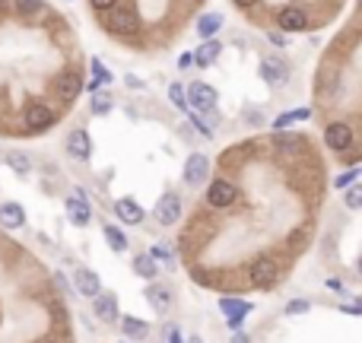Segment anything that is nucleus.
Returning <instances> with one entry per match:
<instances>
[{"mask_svg":"<svg viewBox=\"0 0 362 343\" xmlns=\"http://www.w3.org/2000/svg\"><path fill=\"white\" fill-rule=\"evenodd\" d=\"M147 302L153 305V311H169L172 309V293L165 286H147Z\"/></svg>","mask_w":362,"mask_h":343,"instance_id":"obj_19","label":"nucleus"},{"mask_svg":"<svg viewBox=\"0 0 362 343\" xmlns=\"http://www.w3.org/2000/svg\"><path fill=\"white\" fill-rule=\"evenodd\" d=\"M149 258H153L156 264H162V267H169V270H175V264H178V258L172 254L169 245H153L149 248Z\"/></svg>","mask_w":362,"mask_h":343,"instance_id":"obj_24","label":"nucleus"},{"mask_svg":"<svg viewBox=\"0 0 362 343\" xmlns=\"http://www.w3.org/2000/svg\"><path fill=\"white\" fill-rule=\"evenodd\" d=\"M220 25H222V17L220 13H204V17L198 19V35L200 39H213L216 32H220Z\"/></svg>","mask_w":362,"mask_h":343,"instance_id":"obj_21","label":"nucleus"},{"mask_svg":"<svg viewBox=\"0 0 362 343\" xmlns=\"http://www.w3.org/2000/svg\"><path fill=\"white\" fill-rule=\"evenodd\" d=\"M89 3H92V7H96V10H99V13H102V10H108V7H115L118 0H89Z\"/></svg>","mask_w":362,"mask_h":343,"instance_id":"obj_37","label":"nucleus"},{"mask_svg":"<svg viewBox=\"0 0 362 343\" xmlns=\"http://www.w3.org/2000/svg\"><path fill=\"white\" fill-rule=\"evenodd\" d=\"M25 222V213L19 204H13V200H7V204H0V226L7 229H19Z\"/></svg>","mask_w":362,"mask_h":343,"instance_id":"obj_18","label":"nucleus"},{"mask_svg":"<svg viewBox=\"0 0 362 343\" xmlns=\"http://www.w3.org/2000/svg\"><path fill=\"white\" fill-rule=\"evenodd\" d=\"M359 204H362V188H350V191H346V207L356 210Z\"/></svg>","mask_w":362,"mask_h":343,"instance_id":"obj_34","label":"nucleus"},{"mask_svg":"<svg viewBox=\"0 0 362 343\" xmlns=\"http://www.w3.org/2000/svg\"><path fill=\"white\" fill-rule=\"evenodd\" d=\"M121 327H124V334L134 337V340H143V337L149 334V324L147 321H140V318H124Z\"/></svg>","mask_w":362,"mask_h":343,"instance_id":"obj_26","label":"nucleus"},{"mask_svg":"<svg viewBox=\"0 0 362 343\" xmlns=\"http://www.w3.org/2000/svg\"><path fill=\"white\" fill-rule=\"evenodd\" d=\"M277 277H280V270H277V261H273V258H257V261L251 264V270H248V280H251V286H257V289L273 286Z\"/></svg>","mask_w":362,"mask_h":343,"instance_id":"obj_2","label":"nucleus"},{"mask_svg":"<svg viewBox=\"0 0 362 343\" xmlns=\"http://www.w3.org/2000/svg\"><path fill=\"white\" fill-rule=\"evenodd\" d=\"M102 83H111V74H108L105 67H102V61H92V80L89 83H83L89 92H96L102 86Z\"/></svg>","mask_w":362,"mask_h":343,"instance_id":"obj_27","label":"nucleus"},{"mask_svg":"<svg viewBox=\"0 0 362 343\" xmlns=\"http://www.w3.org/2000/svg\"><path fill=\"white\" fill-rule=\"evenodd\" d=\"M169 98H172L178 108H188V92H184L181 83H172V86H169Z\"/></svg>","mask_w":362,"mask_h":343,"instance_id":"obj_31","label":"nucleus"},{"mask_svg":"<svg viewBox=\"0 0 362 343\" xmlns=\"http://www.w3.org/2000/svg\"><path fill=\"white\" fill-rule=\"evenodd\" d=\"M324 143H328L334 153H343V149L353 147V127L343 124V121L328 124V131H324Z\"/></svg>","mask_w":362,"mask_h":343,"instance_id":"obj_5","label":"nucleus"},{"mask_svg":"<svg viewBox=\"0 0 362 343\" xmlns=\"http://www.w3.org/2000/svg\"><path fill=\"white\" fill-rule=\"evenodd\" d=\"M328 289H334V293H346V289H343V283H340V280H328Z\"/></svg>","mask_w":362,"mask_h":343,"instance_id":"obj_39","label":"nucleus"},{"mask_svg":"<svg viewBox=\"0 0 362 343\" xmlns=\"http://www.w3.org/2000/svg\"><path fill=\"white\" fill-rule=\"evenodd\" d=\"M312 305L305 302V299H292V302L286 305V315H302V311H308Z\"/></svg>","mask_w":362,"mask_h":343,"instance_id":"obj_35","label":"nucleus"},{"mask_svg":"<svg viewBox=\"0 0 362 343\" xmlns=\"http://www.w3.org/2000/svg\"><path fill=\"white\" fill-rule=\"evenodd\" d=\"M216 90L213 86H206V83H194V86H191L188 90V102L194 108H213L216 105Z\"/></svg>","mask_w":362,"mask_h":343,"instance_id":"obj_14","label":"nucleus"},{"mask_svg":"<svg viewBox=\"0 0 362 343\" xmlns=\"http://www.w3.org/2000/svg\"><path fill=\"white\" fill-rule=\"evenodd\" d=\"M359 178V169H350V172H343V175H337V181H334V185H337V188H350V185H353V181Z\"/></svg>","mask_w":362,"mask_h":343,"instance_id":"obj_32","label":"nucleus"},{"mask_svg":"<svg viewBox=\"0 0 362 343\" xmlns=\"http://www.w3.org/2000/svg\"><path fill=\"white\" fill-rule=\"evenodd\" d=\"M156 220L162 222V226H175V222L181 220V197L178 194H162L156 200Z\"/></svg>","mask_w":362,"mask_h":343,"instance_id":"obj_6","label":"nucleus"},{"mask_svg":"<svg viewBox=\"0 0 362 343\" xmlns=\"http://www.w3.org/2000/svg\"><path fill=\"white\" fill-rule=\"evenodd\" d=\"M220 309L226 311V321H229V327H232V331H239L242 318H245L248 311H251V305H248L245 299H222V302H220Z\"/></svg>","mask_w":362,"mask_h":343,"instance_id":"obj_12","label":"nucleus"},{"mask_svg":"<svg viewBox=\"0 0 362 343\" xmlns=\"http://www.w3.org/2000/svg\"><path fill=\"white\" fill-rule=\"evenodd\" d=\"M255 3H257V0H235V7H245V10L255 7Z\"/></svg>","mask_w":362,"mask_h":343,"instance_id":"obj_42","label":"nucleus"},{"mask_svg":"<svg viewBox=\"0 0 362 343\" xmlns=\"http://www.w3.org/2000/svg\"><path fill=\"white\" fill-rule=\"evenodd\" d=\"M3 10H7V0H0V13H3Z\"/></svg>","mask_w":362,"mask_h":343,"instance_id":"obj_44","label":"nucleus"},{"mask_svg":"<svg viewBox=\"0 0 362 343\" xmlns=\"http://www.w3.org/2000/svg\"><path fill=\"white\" fill-rule=\"evenodd\" d=\"M346 311H350V315H362V302H350Z\"/></svg>","mask_w":362,"mask_h":343,"instance_id":"obj_40","label":"nucleus"},{"mask_svg":"<svg viewBox=\"0 0 362 343\" xmlns=\"http://www.w3.org/2000/svg\"><path fill=\"white\" fill-rule=\"evenodd\" d=\"M7 163H10V169L19 172V175H29V169H32V163H29V159H25L23 153H10V156H7Z\"/></svg>","mask_w":362,"mask_h":343,"instance_id":"obj_29","label":"nucleus"},{"mask_svg":"<svg viewBox=\"0 0 362 343\" xmlns=\"http://www.w3.org/2000/svg\"><path fill=\"white\" fill-rule=\"evenodd\" d=\"M13 7H17V13H23V17H32L45 3H41V0H13Z\"/></svg>","mask_w":362,"mask_h":343,"instance_id":"obj_30","label":"nucleus"},{"mask_svg":"<svg viewBox=\"0 0 362 343\" xmlns=\"http://www.w3.org/2000/svg\"><path fill=\"white\" fill-rule=\"evenodd\" d=\"M277 23H280L283 32H302L305 25H308V17H305L299 7H286V10H280Z\"/></svg>","mask_w":362,"mask_h":343,"instance_id":"obj_13","label":"nucleus"},{"mask_svg":"<svg viewBox=\"0 0 362 343\" xmlns=\"http://www.w3.org/2000/svg\"><path fill=\"white\" fill-rule=\"evenodd\" d=\"M261 76H264V83H270V86H283V83L289 80V70L280 57H261Z\"/></svg>","mask_w":362,"mask_h":343,"instance_id":"obj_9","label":"nucleus"},{"mask_svg":"<svg viewBox=\"0 0 362 343\" xmlns=\"http://www.w3.org/2000/svg\"><path fill=\"white\" fill-rule=\"evenodd\" d=\"M229 343H248V334H242V331H235V334H232V340Z\"/></svg>","mask_w":362,"mask_h":343,"instance_id":"obj_41","label":"nucleus"},{"mask_svg":"<svg viewBox=\"0 0 362 343\" xmlns=\"http://www.w3.org/2000/svg\"><path fill=\"white\" fill-rule=\"evenodd\" d=\"M191 64H194V54H188V51H184V54L178 57V67L184 70V67H191Z\"/></svg>","mask_w":362,"mask_h":343,"instance_id":"obj_38","label":"nucleus"},{"mask_svg":"<svg viewBox=\"0 0 362 343\" xmlns=\"http://www.w3.org/2000/svg\"><path fill=\"white\" fill-rule=\"evenodd\" d=\"M220 51H222L220 41H216V39H206L204 45L194 51V64H198V67H210L216 57H220Z\"/></svg>","mask_w":362,"mask_h":343,"instance_id":"obj_20","label":"nucleus"},{"mask_svg":"<svg viewBox=\"0 0 362 343\" xmlns=\"http://www.w3.org/2000/svg\"><path fill=\"white\" fill-rule=\"evenodd\" d=\"M102 25L118 35H134L140 29V19H137V13L131 7H108L102 10Z\"/></svg>","mask_w":362,"mask_h":343,"instance_id":"obj_1","label":"nucleus"},{"mask_svg":"<svg viewBox=\"0 0 362 343\" xmlns=\"http://www.w3.org/2000/svg\"><path fill=\"white\" fill-rule=\"evenodd\" d=\"M102 236H105V242H108L111 251H127V238H124V232L118 226H105L102 229Z\"/></svg>","mask_w":362,"mask_h":343,"instance_id":"obj_25","label":"nucleus"},{"mask_svg":"<svg viewBox=\"0 0 362 343\" xmlns=\"http://www.w3.org/2000/svg\"><path fill=\"white\" fill-rule=\"evenodd\" d=\"M156 270H159V264L153 261L149 254H137V258H134V273H137V277L153 280L156 277Z\"/></svg>","mask_w":362,"mask_h":343,"instance_id":"obj_22","label":"nucleus"},{"mask_svg":"<svg viewBox=\"0 0 362 343\" xmlns=\"http://www.w3.org/2000/svg\"><path fill=\"white\" fill-rule=\"evenodd\" d=\"M305 118H312V108H296V112L280 114V118L273 121V127H277V131H286L289 124H299V121H305Z\"/></svg>","mask_w":362,"mask_h":343,"instance_id":"obj_23","label":"nucleus"},{"mask_svg":"<svg viewBox=\"0 0 362 343\" xmlns=\"http://www.w3.org/2000/svg\"><path fill=\"white\" fill-rule=\"evenodd\" d=\"M181 340H184V337H181ZM184 343H204V340H200V337H194V334H191V337H188V340H184Z\"/></svg>","mask_w":362,"mask_h":343,"instance_id":"obj_43","label":"nucleus"},{"mask_svg":"<svg viewBox=\"0 0 362 343\" xmlns=\"http://www.w3.org/2000/svg\"><path fill=\"white\" fill-rule=\"evenodd\" d=\"M80 92H83V76H80V74H64V76H58V96L64 98V102H74Z\"/></svg>","mask_w":362,"mask_h":343,"instance_id":"obj_17","label":"nucleus"},{"mask_svg":"<svg viewBox=\"0 0 362 343\" xmlns=\"http://www.w3.org/2000/svg\"><path fill=\"white\" fill-rule=\"evenodd\" d=\"M23 118H25V127H29V131H45V127L54 124V112H51L45 102H29Z\"/></svg>","mask_w":362,"mask_h":343,"instance_id":"obj_4","label":"nucleus"},{"mask_svg":"<svg viewBox=\"0 0 362 343\" xmlns=\"http://www.w3.org/2000/svg\"><path fill=\"white\" fill-rule=\"evenodd\" d=\"M74 286H76V293H80V295H86V299H96V295H99L102 280H99V273H92V270L83 267V270H76Z\"/></svg>","mask_w":362,"mask_h":343,"instance_id":"obj_11","label":"nucleus"},{"mask_svg":"<svg viewBox=\"0 0 362 343\" xmlns=\"http://www.w3.org/2000/svg\"><path fill=\"white\" fill-rule=\"evenodd\" d=\"M67 153L74 156V159H89L92 156V140L86 131H74L67 137Z\"/></svg>","mask_w":362,"mask_h":343,"instance_id":"obj_15","label":"nucleus"},{"mask_svg":"<svg viewBox=\"0 0 362 343\" xmlns=\"http://www.w3.org/2000/svg\"><path fill=\"white\" fill-rule=\"evenodd\" d=\"M67 220L74 222V226H89L92 213H89V200L83 197V191H74L70 200H67Z\"/></svg>","mask_w":362,"mask_h":343,"instance_id":"obj_7","label":"nucleus"},{"mask_svg":"<svg viewBox=\"0 0 362 343\" xmlns=\"http://www.w3.org/2000/svg\"><path fill=\"white\" fill-rule=\"evenodd\" d=\"M206 175H210V159H206L204 153H191L188 159H184V185L198 188V185L206 181Z\"/></svg>","mask_w":362,"mask_h":343,"instance_id":"obj_3","label":"nucleus"},{"mask_svg":"<svg viewBox=\"0 0 362 343\" xmlns=\"http://www.w3.org/2000/svg\"><path fill=\"white\" fill-rule=\"evenodd\" d=\"M232 200H235V185H229L226 178H216L213 185H210V191H206V204L216 207V210L229 207Z\"/></svg>","mask_w":362,"mask_h":343,"instance_id":"obj_8","label":"nucleus"},{"mask_svg":"<svg viewBox=\"0 0 362 343\" xmlns=\"http://www.w3.org/2000/svg\"><path fill=\"white\" fill-rule=\"evenodd\" d=\"M165 343H181V334H178V327L175 324L165 327Z\"/></svg>","mask_w":362,"mask_h":343,"instance_id":"obj_36","label":"nucleus"},{"mask_svg":"<svg viewBox=\"0 0 362 343\" xmlns=\"http://www.w3.org/2000/svg\"><path fill=\"white\" fill-rule=\"evenodd\" d=\"M115 216L121 222H127V226H137V222H143V207L134 197H121L115 204Z\"/></svg>","mask_w":362,"mask_h":343,"instance_id":"obj_10","label":"nucleus"},{"mask_svg":"<svg viewBox=\"0 0 362 343\" xmlns=\"http://www.w3.org/2000/svg\"><path fill=\"white\" fill-rule=\"evenodd\" d=\"M96 318L99 321H108V324H111V321H118V295L115 293H99L96 295Z\"/></svg>","mask_w":362,"mask_h":343,"instance_id":"obj_16","label":"nucleus"},{"mask_svg":"<svg viewBox=\"0 0 362 343\" xmlns=\"http://www.w3.org/2000/svg\"><path fill=\"white\" fill-rule=\"evenodd\" d=\"M277 147H280V149H296L299 140L292 137V134H277Z\"/></svg>","mask_w":362,"mask_h":343,"instance_id":"obj_33","label":"nucleus"},{"mask_svg":"<svg viewBox=\"0 0 362 343\" xmlns=\"http://www.w3.org/2000/svg\"><path fill=\"white\" fill-rule=\"evenodd\" d=\"M92 112H96V114H108V112H111V96L102 92V90L92 92Z\"/></svg>","mask_w":362,"mask_h":343,"instance_id":"obj_28","label":"nucleus"}]
</instances>
